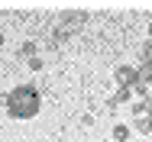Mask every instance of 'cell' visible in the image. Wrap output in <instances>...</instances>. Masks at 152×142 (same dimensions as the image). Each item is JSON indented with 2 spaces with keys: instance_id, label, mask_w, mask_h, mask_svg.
Masks as SVG:
<instances>
[{
  "instance_id": "obj_1",
  "label": "cell",
  "mask_w": 152,
  "mask_h": 142,
  "mask_svg": "<svg viewBox=\"0 0 152 142\" xmlns=\"http://www.w3.org/2000/svg\"><path fill=\"white\" fill-rule=\"evenodd\" d=\"M0 103H3L10 119H32L42 110V94L36 84H16L13 90H7L0 97Z\"/></svg>"
},
{
  "instance_id": "obj_2",
  "label": "cell",
  "mask_w": 152,
  "mask_h": 142,
  "mask_svg": "<svg viewBox=\"0 0 152 142\" xmlns=\"http://www.w3.org/2000/svg\"><path fill=\"white\" fill-rule=\"evenodd\" d=\"M88 20H91V13H88V10H75V13H61V16H58V26H65L71 36H75V32H81V29H84Z\"/></svg>"
},
{
  "instance_id": "obj_3",
  "label": "cell",
  "mask_w": 152,
  "mask_h": 142,
  "mask_svg": "<svg viewBox=\"0 0 152 142\" xmlns=\"http://www.w3.org/2000/svg\"><path fill=\"white\" fill-rule=\"evenodd\" d=\"M113 81H117V87H136L139 84L136 65H117V68H113Z\"/></svg>"
},
{
  "instance_id": "obj_4",
  "label": "cell",
  "mask_w": 152,
  "mask_h": 142,
  "mask_svg": "<svg viewBox=\"0 0 152 142\" xmlns=\"http://www.w3.org/2000/svg\"><path fill=\"white\" fill-rule=\"evenodd\" d=\"M136 97H133V87H117L113 97L107 100V110H117V107H129Z\"/></svg>"
},
{
  "instance_id": "obj_5",
  "label": "cell",
  "mask_w": 152,
  "mask_h": 142,
  "mask_svg": "<svg viewBox=\"0 0 152 142\" xmlns=\"http://www.w3.org/2000/svg\"><path fill=\"white\" fill-rule=\"evenodd\" d=\"M36 55H39V45H36L32 39H26V42L16 49V58H20V61H29V58H36Z\"/></svg>"
},
{
  "instance_id": "obj_6",
  "label": "cell",
  "mask_w": 152,
  "mask_h": 142,
  "mask_svg": "<svg viewBox=\"0 0 152 142\" xmlns=\"http://www.w3.org/2000/svg\"><path fill=\"white\" fill-rule=\"evenodd\" d=\"M133 136V126H126V123H113V129H110V139L113 142H126Z\"/></svg>"
},
{
  "instance_id": "obj_7",
  "label": "cell",
  "mask_w": 152,
  "mask_h": 142,
  "mask_svg": "<svg viewBox=\"0 0 152 142\" xmlns=\"http://www.w3.org/2000/svg\"><path fill=\"white\" fill-rule=\"evenodd\" d=\"M129 126H133V133H139V136H149V139H152V119H149V116H139V119H133Z\"/></svg>"
},
{
  "instance_id": "obj_8",
  "label": "cell",
  "mask_w": 152,
  "mask_h": 142,
  "mask_svg": "<svg viewBox=\"0 0 152 142\" xmlns=\"http://www.w3.org/2000/svg\"><path fill=\"white\" fill-rule=\"evenodd\" d=\"M136 71H139V81L152 87V61H139V65H136Z\"/></svg>"
},
{
  "instance_id": "obj_9",
  "label": "cell",
  "mask_w": 152,
  "mask_h": 142,
  "mask_svg": "<svg viewBox=\"0 0 152 142\" xmlns=\"http://www.w3.org/2000/svg\"><path fill=\"white\" fill-rule=\"evenodd\" d=\"M26 65H29V71H42V68H45V58H42V55H36V58H29Z\"/></svg>"
},
{
  "instance_id": "obj_10",
  "label": "cell",
  "mask_w": 152,
  "mask_h": 142,
  "mask_svg": "<svg viewBox=\"0 0 152 142\" xmlns=\"http://www.w3.org/2000/svg\"><path fill=\"white\" fill-rule=\"evenodd\" d=\"M81 126H84V129H88V126H94V113H84V116H81Z\"/></svg>"
},
{
  "instance_id": "obj_11",
  "label": "cell",
  "mask_w": 152,
  "mask_h": 142,
  "mask_svg": "<svg viewBox=\"0 0 152 142\" xmlns=\"http://www.w3.org/2000/svg\"><path fill=\"white\" fill-rule=\"evenodd\" d=\"M146 116H149V119H152V97H149V100H146Z\"/></svg>"
},
{
  "instance_id": "obj_12",
  "label": "cell",
  "mask_w": 152,
  "mask_h": 142,
  "mask_svg": "<svg viewBox=\"0 0 152 142\" xmlns=\"http://www.w3.org/2000/svg\"><path fill=\"white\" fill-rule=\"evenodd\" d=\"M146 39H149V42H152V23H149V26H146Z\"/></svg>"
},
{
  "instance_id": "obj_13",
  "label": "cell",
  "mask_w": 152,
  "mask_h": 142,
  "mask_svg": "<svg viewBox=\"0 0 152 142\" xmlns=\"http://www.w3.org/2000/svg\"><path fill=\"white\" fill-rule=\"evenodd\" d=\"M3 42H7V36H3V32H0V49H3Z\"/></svg>"
}]
</instances>
